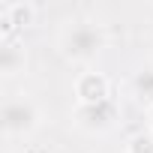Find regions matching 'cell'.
<instances>
[{"label":"cell","mask_w":153,"mask_h":153,"mask_svg":"<svg viewBox=\"0 0 153 153\" xmlns=\"http://www.w3.org/2000/svg\"><path fill=\"white\" fill-rule=\"evenodd\" d=\"M102 45H105V36L93 21H72L60 36V48L69 60H93L102 51Z\"/></svg>","instance_id":"obj_1"},{"label":"cell","mask_w":153,"mask_h":153,"mask_svg":"<svg viewBox=\"0 0 153 153\" xmlns=\"http://www.w3.org/2000/svg\"><path fill=\"white\" fill-rule=\"evenodd\" d=\"M3 132L6 135H30L39 126V108L30 96H9L3 102Z\"/></svg>","instance_id":"obj_2"},{"label":"cell","mask_w":153,"mask_h":153,"mask_svg":"<svg viewBox=\"0 0 153 153\" xmlns=\"http://www.w3.org/2000/svg\"><path fill=\"white\" fill-rule=\"evenodd\" d=\"M150 120H153V108H150Z\"/></svg>","instance_id":"obj_7"},{"label":"cell","mask_w":153,"mask_h":153,"mask_svg":"<svg viewBox=\"0 0 153 153\" xmlns=\"http://www.w3.org/2000/svg\"><path fill=\"white\" fill-rule=\"evenodd\" d=\"M0 69H3V75H15L18 69H24V48H21L18 42H6V45H3Z\"/></svg>","instance_id":"obj_5"},{"label":"cell","mask_w":153,"mask_h":153,"mask_svg":"<svg viewBox=\"0 0 153 153\" xmlns=\"http://www.w3.org/2000/svg\"><path fill=\"white\" fill-rule=\"evenodd\" d=\"M135 93L141 99H153V66H141L135 72V81H132Z\"/></svg>","instance_id":"obj_6"},{"label":"cell","mask_w":153,"mask_h":153,"mask_svg":"<svg viewBox=\"0 0 153 153\" xmlns=\"http://www.w3.org/2000/svg\"><path fill=\"white\" fill-rule=\"evenodd\" d=\"M78 117H81V123H84V126L105 129V126L111 123V117H114V105H111L108 99H102V102H90V105H81Z\"/></svg>","instance_id":"obj_3"},{"label":"cell","mask_w":153,"mask_h":153,"mask_svg":"<svg viewBox=\"0 0 153 153\" xmlns=\"http://www.w3.org/2000/svg\"><path fill=\"white\" fill-rule=\"evenodd\" d=\"M78 96L84 99V105L108 99V84H105V78H99V75H84V78L78 81Z\"/></svg>","instance_id":"obj_4"}]
</instances>
